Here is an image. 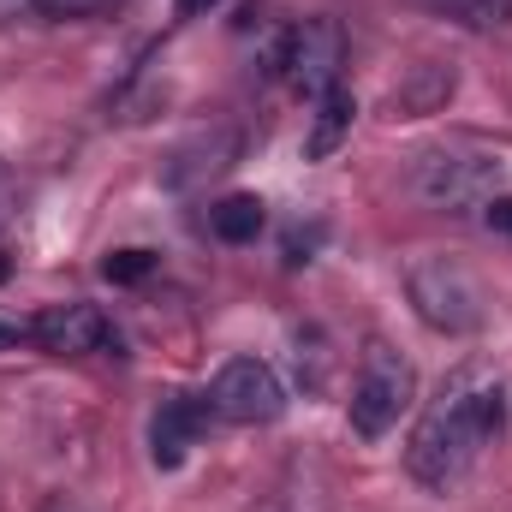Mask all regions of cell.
I'll return each mask as SVG.
<instances>
[{"mask_svg":"<svg viewBox=\"0 0 512 512\" xmlns=\"http://www.w3.org/2000/svg\"><path fill=\"white\" fill-rule=\"evenodd\" d=\"M209 399H197V393H173V399H161L155 405V417H149V459L161 465V471H179L185 465V453L203 441V429H209Z\"/></svg>","mask_w":512,"mask_h":512,"instance_id":"cell-8","label":"cell"},{"mask_svg":"<svg viewBox=\"0 0 512 512\" xmlns=\"http://www.w3.org/2000/svg\"><path fill=\"white\" fill-rule=\"evenodd\" d=\"M429 6H441V12H453V18H465V24H477V30L512 24V0H429Z\"/></svg>","mask_w":512,"mask_h":512,"instance_id":"cell-12","label":"cell"},{"mask_svg":"<svg viewBox=\"0 0 512 512\" xmlns=\"http://www.w3.org/2000/svg\"><path fill=\"white\" fill-rule=\"evenodd\" d=\"M447 96H453V72L447 66H423L411 90H393V114L399 120H417V114H435Z\"/></svg>","mask_w":512,"mask_h":512,"instance_id":"cell-11","label":"cell"},{"mask_svg":"<svg viewBox=\"0 0 512 512\" xmlns=\"http://www.w3.org/2000/svg\"><path fill=\"white\" fill-rule=\"evenodd\" d=\"M417 399V370L399 346L387 340H370L364 358H358V376H352V399H346V417L364 441H382L399 429V417L411 411Z\"/></svg>","mask_w":512,"mask_h":512,"instance_id":"cell-2","label":"cell"},{"mask_svg":"<svg viewBox=\"0 0 512 512\" xmlns=\"http://www.w3.org/2000/svg\"><path fill=\"white\" fill-rule=\"evenodd\" d=\"M501 429H507V393H501V382L465 364V370H453L441 382V393L429 399V411L417 417L405 465H411V477L429 495H453L477 471L483 447H495Z\"/></svg>","mask_w":512,"mask_h":512,"instance_id":"cell-1","label":"cell"},{"mask_svg":"<svg viewBox=\"0 0 512 512\" xmlns=\"http://www.w3.org/2000/svg\"><path fill=\"white\" fill-rule=\"evenodd\" d=\"M24 340H30V328H24V322H6V316H0V352H12V346H24Z\"/></svg>","mask_w":512,"mask_h":512,"instance_id":"cell-16","label":"cell"},{"mask_svg":"<svg viewBox=\"0 0 512 512\" xmlns=\"http://www.w3.org/2000/svg\"><path fill=\"white\" fill-rule=\"evenodd\" d=\"M405 292L435 334H477L483 328V286L453 256H417L405 268Z\"/></svg>","mask_w":512,"mask_h":512,"instance_id":"cell-3","label":"cell"},{"mask_svg":"<svg viewBox=\"0 0 512 512\" xmlns=\"http://www.w3.org/2000/svg\"><path fill=\"white\" fill-rule=\"evenodd\" d=\"M149 268H155V256H149V251H114L108 262H102V274H108L114 286H131V280H143Z\"/></svg>","mask_w":512,"mask_h":512,"instance_id":"cell-13","label":"cell"},{"mask_svg":"<svg viewBox=\"0 0 512 512\" xmlns=\"http://www.w3.org/2000/svg\"><path fill=\"white\" fill-rule=\"evenodd\" d=\"M262 227H268V209H262V197H251V191L221 197V203L209 209V233H215L221 245H256Z\"/></svg>","mask_w":512,"mask_h":512,"instance_id":"cell-10","label":"cell"},{"mask_svg":"<svg viewBox=\"0 0 512 512\" xmlns=\"http://www.w3.org/2000/svg\"><path fill=\"white\" fill-rule=\"evenodd\" d=\"M30 340L54 358H84V352H102L114 346V328L96 304H48L36 322H30Z\"/></svg>","mask_w":512,"mask_h":512,"instance_id":"cell-7","label":"cell"},{"mask_svg":"<svg viewBox=\"0 0 512 512\" xmlns=\"http://www.w3.org/2000/svg\"><path fill=\"white\" fill-rule=\"evenodd\" d=\"M179 6V18H197V12H209V6H221V0H173Z\"/></svg>","mask_w":512,"mask_h":512,"instance_id":"cell-17","label":"cell"},{"mask_svg":"<svg viewBox=\"0 0 512 512\" xmlns=\"http://www.w3.org/2000/svg\"><path fill=\"white\" fill-rule=\"evenodd\" d=\"M268 66L304 96V102H316V96H328V90H340V66H346V30L334 24V18H304V24H292L280 42H274V54H268Z\"/></svg>","mask_w":512,"mask_h":512,"instance_id":"cell-4","label":"cell"},{"mask_svg":"<svg viewBox=\"0 0 512 512\" xmlns=\"http://www.w3.org/2000/svg\"><path fill=\"white\" fill-rule=\"evenodd\" d=\"M495 185H501V161L477 149H429L417 155V173H411V191L429 209H483Z\"/></svg>","mask_w":512,"mask_h":512,"instance_id":"cell-5","label":"cell"},{"mask_svg":"<svg viewBox=\"0 0 512 512\" xmlns=\"http://www.w3.org/2000/svg\"><path fill=\"white\" fill-rule=\"evenodd\" d=\"M209 405L227 423H274L286 411V387L262 358H227L209 382Z\"/></svg>","mask_w":512,"mask_h":512,"instance_id":"cell-6","label":"cell"},{"mask_svg":"<svg viewBox=\"0 0 512 512\" xmlns=\"http://www.w3.org/2000/svg\"><path fill=\"white\" fill-rule=\"evenodd\" d=\"M352 120H358V102H352L346 90L316 96V114H310V131H304V161H328V155H340V143L352 137Z\"/></svg>","mask_w":512,"mask_h":512,"instance_id":"cell-9","label":"cell"},{"mask_svg":"<svg viewBox=\"0 0 512 512\" xmlns=\"http://www.w3.org/2000/svg\"><path fill=\"white\" fill-rule=\"evenodd\" d=\"M48 18H96V12H108V6H120V0H36Z\"/></svg>","mask_w":512,"mask_h":512,"instance_id":"cell-14","label":"cell"},{"mask_svg":"<svg viewBox=\"0 0 512 512\" xmlns=\"http://www.w3.org/2000/svg\"><path fill=\"white\" fill-rule=\"evenodd\" d=\"M483 227H489V233H501V239H512V197H507V191H495V197L483 203Z\"/></svg>","mask_w":512,"mask_h":512,"instance_id":"cell-15","label":"cell"}]
</instances>
